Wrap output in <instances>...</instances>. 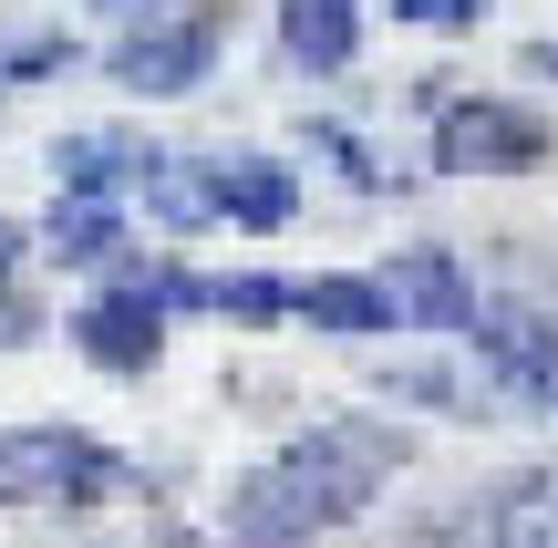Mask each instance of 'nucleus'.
<instances>
[{
  "instance_id": "4",
  "label": "nucleus",
  "mask_w": 558,
  "mask_h": 548,
  "mask_svg": "<svg viewBox=\"0 0 558 548\" xmlns=\"http://www.w3.org/2000/svg\"><path fill=\"white\" fill-rule=\"evenodd\" d=\"M218 62V11H156L114 41V83L124 94H197Z\"/></svg>"
},
{
  "instance_id": "18",
  "label": "nucleus",
  "mask_w": 558,
  "mask_h": 548,
  "mask_svg": "<svg viewBox=\"0 0 558 548\" xmlns=\"http://www.w3.org/2000/svg\"><path fill=\"white\" fill-rule=\"evenodd\" d=\"M94 11H114V21H156V11H177V0H94Z\"/></svg>"
},
{
  "instance_id": "1",
  "label": "nucleus",
  "mask_w": 558,
  "mask_h": 548,
  "mask_svg": "<svg viewBox=\"0 0 558 548\" xmlns=\"http://www.w3.org/2000/svg\"><path fill=\"white\" fill-rule=\"evenodd\" d=\"M403 476V435L373 425V414H331V425L290 435L269 466H248L228 487V548H311L331 528H352L383 487Z\"/></svg>"
},
{
  "instance_id": "7",
  "label": "nucleus",
  "mask_w": 558,
  "mask_h": 548,
  "mask_svg": "<svg viewBox=\"0 0 558 548\" xmlns=\"http://www.w3.org/2000/svg\"><path fill=\"white\" fill-rule=\"evenodd\" d=\"M445 548H558V466L518 476V487H497V497H476V508H456Z\"/></svg>"
},
{
  "instance_id": "9",
  "label": "nucleus",
  "mask_w": 558,
  "mask_h": 548,
  "mask_svg": "<svg viewBox=\"0 0 558 548\" xmlns=\"http://www.w3.org/2000/svg\"><path fill=\"white\" fill-rule=\"evenodd\" d=\"M290 310L311 331H331V342H373V331H403L393 321V290L383 280H362V269H320V280H300L290 290Z\"/></svg>"
},
{
  "instance_id": "5",
  "label": "nucleus",
  "mask_w": 558,
  "mask_h": 548,
  "mask_svg": "<svg viewBox=\"0 0 558 548\" xmlns=\"http://www.w3.org/2000/svg\"><path fill=\"white\" fill-rule=\"evenodd\" d=\"M465 342L497 373L507 393H558V310L538 301H476L465 310Z\"/></svg>"
},
{
  "instance_id": "6",
  "label": "nucleus",
  "mask_w": 558,
  "mask_h": 548,
  "mask_svg": "<svg viewBox=\"0 0 558 548\" xmlns=\"http://www.w3.org/2000/svg\"><path fill=\"white\" fill-rule=\"evenodd\" d=\"M548 124L527 114V103H445L435 114V166H456V176H518V166H538Z\"/></svg>"
},
{
  "instance_id": "10",
  "label": "nucleus",
  "mask_w": 558,
  "mask_h": 548,
  "mask_svg": "<svg viewBox=\"0 0 558 548\" xmlns=\"http://www.w3.org/2000/svg\"><path fill=\"white\" fill-rule=\"evenodd\" d=\"M52 176H62V197H145L156 145H135V135H73V145H52Z\"/></svg>"
},
{
  "instance_id": "19",
  "label": "nucleus",
  "mask_w": 558,
  "mask_h": 548,
  "mask_svg": "<svg viewBox=\"0 0 558 548\" xmlns=\"http://www.w3.org/2000/svg\"><path fill=\"white\" fill-rule=\"evenodd\" d=\"M11 248H21V239H11V228H0V269H11Z\"/></svg>"
},
{
  "instance_id": "2",
  "label": "nucleus",
  "mask_w": 558,
  "mask_h": 548,
  "mask_svg": "<svg viewBox=\"0 0 558 548\" xmlns=\"http://www.w3.org/2000/svg\"><path fill=\"white\" fill-rule=\"evenodd\" d=\"M114 487V455L73 425H11L0 435V508H83Z\"/></svg>"
},
{
  "instance_id": "17",
  "label": "nucleus",
  "mask_w": 558,
  "mask_h": 548,
  "mask_svg": "<svg viewBox=\"0 0 558 548\" xmlns=\"http://www.w3.org/2000/svg\"><path fill=\"white\" fill-rule=\"evenodd\" d=\"M11 342H32V310H21V301H0V352H11Z\"/></svg>"
},
{
  "instance_id": "8",
  "label": "nucleus",
  "mask_w": 558,
  "mask_h": 548,
  "mask_svg": "<svg viewBox=\"0 0 558 548\" xmlns=\"http://www.w3.org/2000/svg\"><path fill=\"white\" fill-rule=\"evenodd\" d=\"M383 290H393V321L403 331H465V310H476L456 248H403V259L383 269Z\"/></svg>"
},
{
  "instance_id": "13",
  "label": "nucleus",
  "mask_w": 558,
  "mask_h": 548,
  "mask_svg": "<svg viewBox=\"0 0 558 548\" xmlns=\"http://www.w3.org/2000/svg\"><path fill=\"white\" fill-rule=\"evenodd\" d=\"M114 248H124V197H62L52 207V259L94 269V259H114Z\"/></svg>"
},
{
  "instance_id": "14",
  "label": "nucleus",
  "mask_w": 558,
  "mask_h": 548,
  "mask_svg": "<svg viewBox=\"0 0 558 548\" xmlns=\"http://www.w3.org/2000/svg\"><path fill=\"white\" fill-rule=\"evenodd\" d=\"M177 301H207V310H228V321H279V310H290V280H259V269H248V280H186L177 269Z\"/></svg>"
},
{
  "instance_id": "16",
  "label": "nucleus",
  "mask_w": 558,
  "mask_h": 548,
  "mask_svg": "<svg viewBox=\"0 0 558 548\" xmlns=\"http://www.w3.org/2000/svg\"><path fill=\"white\" fill-rule=\"evenodd\" d=\"M393 21H424V32H476L486 0H393Z\"/></svg>"
},
{
  "instance_id": "15",
  "label": "nucleus",
  "mask_w": 558,
  "mask_h": 548,
  "mask_svg": "<svg viewBox=\"0 0 558 548\" xmlns=\"http://www.w3.org/2000/svg\"><path fill=\"white\" fill-rule=\"evenodd\" d=\"M383 393H403V404H456V373L445 363H403V373H383Z\"/></svg>"
},
{
  "instance_id": "3",
  "label": "nucleus",
  "mask_w": 558,
  "mask_h": 548,
  "mask_svg": "<svg viewBox=\"0 0 558 548\" xmlns=\"http://www.w3.org/2000/svg\"><path fill=\"white\" fill-rule=\"evenodd\" d=\"M166 301H177V269H124L104 301H83L73 310V342H83V363H104V373H145L166 352Z\"/></svg>"
},
{
  "instance_id": "11",
  "label": "nucleus",
  "mask_w": 558,
  "mask_h": 548,
  "mask_svg": "<svg viewBox=\"0 0 558 548\" xmlns=\"http://www.w3.org/2000/svg\"><path fill=\"white\" fill-rule=\"evenodd\" d=\"M207 207H218L228 228H290L300 176L269 166V156H228V166H207Z\"/></svg>"
},
{
  "instance_id": "12",
  "label": "nucleus",
  "mask_w": 558,
  "mask_h": 548,
  "mask_svg": "<svg viewBox=\"0 0 558 548\" xmlns=\"http://www.w3.org/2000/svg\"><path fill=\"white\" fill-rule=\"evenodd\" d=\"M279 52H290L300 73H352L362 0H279Z\"/></svg>"
}]
</instances>
